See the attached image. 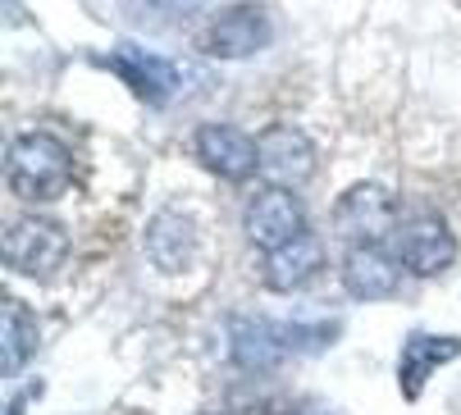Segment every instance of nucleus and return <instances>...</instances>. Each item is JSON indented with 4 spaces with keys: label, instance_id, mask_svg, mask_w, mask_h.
<instances>
[{
    "label": "nucleus",
    "instance_id": "nucleus-1",
    "mask_svg": "<svg viewBox=\"0 0 461 415\" xmlns=\"http://www.w3.org/2000/svg\"><path fill=\"white\" fill-rule=\"evenodd\" d=\"M69 174H74V156L55 132H41V128L19 132L10 142V151H5V178H10L14 196H23V201L64 196Z\"/></svg>",
    "mask_w": 461,
    "mask_h": 415
},
{
    "label": "nucleus",
    "instance_id": "nucleus-2",
    "mask_svg": "<svg viewBox=\"0 0 461 415\" xmlns=\"http://www.w3.org/2000/svg\"><path fill=\"white\" fill-rule=\"evenodd\" d=\"M69 260V233L46 215H23L5 229V265L23 279H55Z\"/></svg>",
    "mask_w": 461,
    "mask_h": 415
},
{
    "label": "nucleus",
    "instance_id": "nucleus-3",
    "mask_svg": "<svg viewBox=\"0 0 461 415\" xmlns=\"http://www.w3.org/2000/svg\"><path fill=\"white\" fill-rule=\"evenodd\" d=\"M96 64H105L110 74L123 78V87L142 96L147 105H165L174 96H183V83L192 78L187 64L169 59V55H156V50H142V46H119L110 55H101Z\"/></svg>",
    "mask_w": 461,
    "mask_h": 415
},
{
    "label": "nucleus",
    "instance_id": "nucleus-4",
    "mask_svg": "<svg viewBox=\"0 0 461 415\" xmlns=\"http://www.w3.org/2000/svg\"><path fill=\"white\" fill-rule=\"evenodd\" d=\"M393 229H398V201H393L388 187H379V183H357L334 205V233L352 247L384 242Z\"/></svg>",
    "mask_w": 461,
    "mask_h": 415
},
{
    "label": "nucleus",
    "instance_id": "nucleus-5",
    "mask_svg": "<svg viewBox=\"0 0 461 415\" xmlns=\"http://www.w3.org/2000/svg\"><path fill=\"white\" fill-rule=\"evenodd\" d=\"M393 238H398V260H402V269L420 274V279H434V274H443V269L456 260V238H452L447 220L434 215V211L407 215Z\"/></svg>",
    "mask_w": 461,
    "mask_h": 415
},
{
    "label": "nucleus",
    "instance_id": "nucleus-6",
    "mask_svg": "<svg viewBox=\"0 0 461 415\" xmlns=\"http://www.w3.org/2000/svg\"><path fill=\"white\" fill-rule=\"evenodd\" d=\"M275 37V19L266 5H256V0H242V5H229L211 32H206V55L215 59H247V55H260Z\"/></svg>",
    "mask_w": 461,
    "mask_h": 415
},
{
    "label": "nucleus",
    "instance_id": "nucleus-7",
    "mask_svg": "<svg viewBox=\"0 0 461 415\" xmlns=\"http://www.w3.org/2000/svg\"><path fill=\"white\" fill-rule=\"evenodd\" d=\"M256 151H260V174H266L275 187H297L315 174V142L293 128V123H270L266 132L256 137Z\"/></svg>",
    "mask_w": 461,
    "mask_h": 415
},
{
    "label": "nucleus",
    "instance_id": "nucleus-8",
    "mask_svg": "<svg viewBox=\"0 0 461 415\" xmlns=\"http://www.w3.org/2000/svg\"><path fill=\"white\" fill-rule=\"evenodd\" d=\"M247 242L260 251H275L284 242H293L297 233H306V211L302 201L293 196V187H266L242 215Z\"/></svg>",
    "mask_w": 461,
    "mask_h": 415
},
{
    "label": "nucleus",
    "instance_id": "nucleus-9",
    "mask_svg": "<svg viewBox=\"0 0 461 415\" xmlns=\"http://www.w3.org/2000/svg\"><path fill=\"white\" fill-rule=\"evenodd\" d=\"M196 160H202L211 174L238 183L247 174H260V151H256V137H247L242 128L233 123H206L202 132H196V142H192Z\"/></svg>",
    "mask_w": 461,
    "mask_h": 415
},
{
    "label": "nucleus",
    "instance_id": "nucleus-10",
    "mask_svg": "<svg viewBox=\"0 0 461 415\" xmlns=\"http://www.w3.org/2000/svg\"><path fill=\"white\" fill-rule=\"evenodd\" d=\"M324 269V242L315 233H297L293 242L266 251V269H260V279H266L270 293H297L306 288L315 274Z\"/></svg>",
    "mask_w": 461,
    "mask_h": 415
},
{
    "label": "nucleus",
    "instance_id": "nucleus-11",
    "mask_svg": "<svg viewBox=\"0 0 461 415\" xmlns=\"http://www.w3.org/2000/svg\"><path fill=\"white\" fill-rule=\"evenodd\" d=\"M343 288L357 302H384L398 293V260H393L379 242L352 247L343 260Z\"/></svg>",
    "mask_w": 461,
    "mask_h": 415
},
{
    "label": "nucleus",
    "instance_id": "nucleus-12",
    "mask_svg": "<svg viewBox=\"0 0 461 415\" xmlns=\"http://www.w3.org/2000/svg\"><path fill=\"white\" fill-rule=\"evenodd\" d=\"M147 260L160 274H183L196 260V224L178 211H160L147 224Z\"/></svg>",
    "mask_w": 461,
    "mask_h": 415
},
{
    "label": "nucleus",
    "instance_id": "nucleus-13",
    "mask_svg": "<svg viewBox=\"0 0 461 415\" xmlns=\"http://www.w3.org/2000/svg\"><path fill=\"white\" fill-rule=\"evenodd\" d=\"M456 356H461V338H452V333H411V338L402 342V356H398L402 392H407V397H420L425 379H429L438 365L456 361Z\"/></svg>",
    "mask_w": 461,
    "mask_h": 415
},
{
    "label": "nucleus",
    "instance_id": "nucleus-14",
    "mask_svg": "<svg viewBox=\"0 0 461 415\" xmlns=\"http://www.w3.org/2000/svg\"><path fill=\"white\" fill-rule=\"evenodd\" d=\"M229 333H233V361H238L242 370H251V374L275 370V365L288 356V347H284V324L256 320V315H238V320L229 324Z\"/></svg>",
    "mask_w": 461,
    "mask_h": 415
},
{
    "label": "nucleus",
    "instance_id": "nucleus-15",
    "mask_svg": "<svg viewBox=\"0 0 461 415\" xmlns=\"http://www.w3.org/2000/svg\"><path fill=\"white\" fill-rule=\"evenodd\" d=\"M37 352V320L23 302H5V311H0V365H5V374H14L23 361H32Z\"/></svg>",
    "mask_w": 461,
    "mask_h": 415
},
{
    "label": "nucleus",
    "instance_id": "nucleus-16",
    "mask_svg": "<svg viewBox=\"0 0 461 415\" xmlns=\"http://www.w3.org/2000/svg\"><path fill=\"white\" fill-rule=\"evenodd\" d=\"M156 10L165 19H192V14L206 10V0H156Z\"/></svg>",
    "mask_w": 461,
    "mask_h": 415
}]
</instances>
